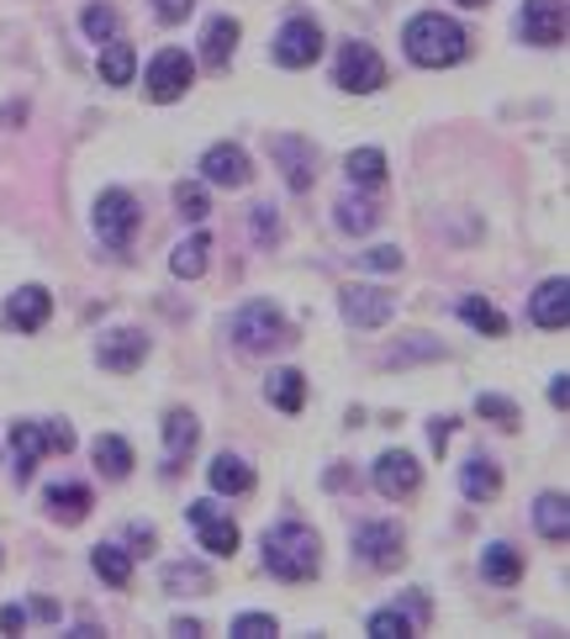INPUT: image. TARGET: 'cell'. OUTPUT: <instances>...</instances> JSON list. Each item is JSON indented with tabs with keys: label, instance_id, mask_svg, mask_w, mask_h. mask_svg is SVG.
<instances>
[{
	"label": "cell",
	"instance_id": "cell-1",
	"mask_svg": "<svg viewBox=\"0 0 570 639\" xmlns=\"http://www.w3.org/2000/svg\"><path fill=\"white\" fill-rule=\"evenodd\" d=\"M260 555H264V570H270L275 582H312L317 566H323V540H317V528L285 518L264 534Z\"/></svg>",
	"mask_w": 570,
	"mask_h": 639
},
{
	"label": "cell",
	"instance_id": "cell-2",
	"mask_svg": "<svg viewBox=\"0 0 570 639\" xmlns=\"http://www.w3.org/2000/svg\"><path fill=\"white\" fill-rule=\"evenodd\" d=\"M402 48H407V59H412L418 70H450V64H460V59L471 53V32L454 22V17L423 11V17L407 22Z\"/></svg>",
	"mask_w": 570,
	"mask_h": 639
},
{
	"label": "cell",
	"instance_id": "cell-3",
	"mask_svg": "<svg viewBox=\"0 0 570 639\" xmlns=\"http://www.w3.org/2000/svg\"><path fill=\"white\" fill-rule=\"evenodd\" d=\"M228 338L243 355H270V349H285L296 333H291V323H285V312L275 302H243L228 317Z\"/></svg>",
	"mask_w": 570,
	"mask_h": 639
},
{
	"label": "cell",
	"instance_id": "cell-4",
	"mask_svg": "<svg viewBox=\"0 0 570 639\" xmlns=\"http://www.w3.org/2000/svg\"><path fill=\"white\" fill-rule=\"evenodd\" d=\"M74 450V428L64 418H53V423H11V475H17V486L32 481L38 471V460L43 454H70Z\"/></svg>",
	"mask_w": 570,
	"mask_h": 639
},
{
	"label": "cell",
	"instance_id": "cell-5",
	"mask_svg": "<svg viewBox=\"0 0 570 639\" xmlns=\"http://www.w3.org/2000/svg\"><path fill=\"white\" fill-rule=\"evenodd\" d=\"M138 201H133V190H122V186H112V190H101L95 196V207H91V228H95V238L112 249V254H127L133 249V238H138Z\"/></svg>",
	"mask_w": 570,
	"mask_h": 639
},
{
	"label": "cell",
	"instance_id": "cell-6",
	"mask_svg": "<svg viewBox=\"0 0 570 639\" xmlns=\"http://www.w3.org/2000/svg\"><path fill=\"white\" fill-rule=\"evenodd\" d=\"M190 80H196V59H190L186 48H159L148 74H142V91H148V101L169 106V101H180L190 91Z\"/></svg>",
	"mask_w": 570,
	"mask_h": 639
},
{
	"label": "cell",
	"instance_id": "cell-7",
	"mask_svg": "<svg viewBox=\"0 0 570 639\" xmlns=\"http://www.w3.org/2000/svg\"><path fill=\"white\" fill-rule=\"evenodd\" d=\"M332 80H338V91L370 95L386 85V59L370 43H344L338 48V64H332Z\"/></svg>",
	"mask_w": 570,
	"mask_h": 639
},
{
	"label": "cell",
	"instance_id": "cell-8",
	"mask_svg": "<svg viewBox=\"0 0 570 639\" xmlns=\"http://www.w3.org/2000/svg\"><path fill=\"white\" fill-rule=\"evenodd\" d=\"M355 555L365 561L370 570H397L407 561V545H402V528L386 518H370L355 528Z\"/></svg>",
	"mask_w": 570,
	"mask_h": 639
},
{
	"label": "cell",
	"instance_id": "cell-9",
	"mask_svg": "<svg viewBox=\"0 0 570 639\" xmlns=\"http://www.w3.org/2000/svg\"><path fill=\"white\" fill-rule=\"evenodd\" d=\"M323 59V27L312 17H291V22L275 32V64L281 70H307Z\"/></svg>",
	"mask_w": 570,
	"mask_h": 639
},
{
	"label": "cell",
	"instance_id": "cell-10",
	"mask_svg": "<svg viewBox=\"0 0 570 639\" xmlns=\"http://www.w3.org/2000/svg\"><path fill=\"white\" fill-rule=\"evenodd\" d=\"M338 307H344V323L349 328H386L391 323V312H397V302H391V291H380V285H344L338 291Z\"/></svg>",
	"mask_w": 570,
	"mask_h": 639
},
{
	"label": "cell",
	"instance_id": "cell-11",
	"mask_svg": "<svg viewBox=\"0 0 570 639\" xmlns=\"http://www.w3.org/2000/svg\"><path fill=\"white\" fill-rule=\"evenodd\" d=\"M142 359H148V333L142 328H106L101 338H95V365L112 370V376L138 370Z\"/></svg>",
	"mask_w": 570,
	"mask_h": 639
},
{
	"label": "cell",
	"instance_id": "cell-12",
	"mask_svg": "<svg viewBox=\"0 0 570 639\" xmlns=\"http://www.w3.org/2000/svg\"><path fill=\"white\" fill-rule=\"evenodd\" d=\"M518 38L534 48L566 43V0H528L518 11Z\"/></svg>",
	"mask_w": 570,
	"mask_h": 639
},
{
	"label": "cell",
	"instance_id": "cell-13",
	"mask_svg": "<svg viewBox=\"0 0 570 639\" xmlns=\"http://www.w3.org/2000/svg\"><path fill=\"white\" fill-rule=\"evenodd\" d=\"M370 481H376L380 497H412V492L423 486V465H418V460H412L407 450H386V454L376 460Z\"/></svg>",
	"mask_w": 570,
	"mask_h": 639
},
{
	"label": "cell",
	"instance_id": "cell-14",
	"mask_svg": "<svg viewBox=\"0 0 570 639\" xmlns=\"http://www.w3.org/2000/svg\"><path fill=\"white\" fill-rule=\"evenodd\" d=\"M201 175H207L212 186H222V190H238V186H249L254 159H249L238 143H212V148L201 154Z\"/></svg>",
	"mask_w": 570,
	"mask_h": 639
},
{
	"label": "cell",
	"instance_id": "cell-15",
	"mask_svg": "<svg viewBox=\"0 0 570 639\" xmlns=\"http://www.w3.org/2000/svg\"><path fill=\"white\" fill-rule=\"evenodd\" d=\"M190 528H196V540H201L207 555H222V561H228L238 549V523L222 518L212 502H190Z\"/></svg>",
	"mask_w": 570,
	"mask_h": 639
},
{
	"label": "cell",
	"instance_id": "cell-16",
	"mask_svg": "<svg viewBox=\"0 0 570 639\" xmlns=\"http://www.w3.org/2000/svg\"><path fill=\"white\" fill-rule=\"evenodd\" d=\"M528 317L539 323L545 333H560L570 323V281L566 275H549L539 291H534V302H528Z\"/></svg>",
	"mask_w": 570,
	"mask_h": 639
},
{
	"label": "cell",
	"instance_id": "cell-17",
	"mask_svg": "<svg viewBox=\"0 0 570 639\" xmlns=\"http://www.w3.org/2000/svg\"><path fill=\"white\" fill-rule=\"evenodd\" d=\"M48 312H53L48 285H17L11 302H6V323H11L17 333H38L48 323Z\"/></svg>",
	"mask_w": 570,
	"mask_h": 639
},
{
	"label": "cell",
	"instance_id": "cell-18",
	"mask_svg": "<svg viewBox=\"0 0 570 639\" xmlns=\"http://www.w3.org/2000/svg\"><path fill=\"white\" fill-rule=\"evenodd\" d=\"M196 439H201V423H196V412H186V407H175L165 418V471H175V465H186L190 450H196Z\"/></svg>",
	"mask_w": 570,
	"mask_h": 639
},
{
	"label": "cell",
	"instance_id": "cell-19",
	"mask_svg": "<svg viewBox=\"0 0 570 639\" xmlns=\"http://www.w3.org/2000/svg\"><path fill=\"white\" fill-rule=\"evenodd\" d=\"M207 481H212V492H222V497H249V492H254V465H249L243 454H217Z\"/></svg>",
	"mask_w": 570,
	"mask_h": 639
},
{
	"label": "cell",
	"instance_id": "cell-20",
	"mask_svg": "<svg viewBox=\"0 0 570 639\" xmlns=\"http://www.w3.org/2000/svg\"><path fill=\"white\" fill-rule=\"evenodd\" d=\"M233 48H238V22L233 17H212V22L201 27V64H207V70H228Z\"/></svg>",
	"mask_w": 570,
	"mask_h": 639
},
{
	"label": "cell",
	"instance_id": "cell-21",
	"mask_svg": "<svg viewBox=\"0 0 570 639\" xmlns=\"http://www.w3.org/2000/svg\"><path fill=\"white\" fill-rule=\"evenodd\" d=\"M534 528L545 534L549 545H566V540H570V502H566V492H545V497L534 502Z\"/></svg>",
	"mask_w": 570,
	"mask_h": 639
},
{
	"label": "cell",
	"instance_id": "cell-22",
	"mask_svg": "<svg viewBox=\"0 0 570 639\" xmlns=\"http://www.w3.org/2000/svg\"><path fill=\"white\" fill-rule=\"evenodd\" d=\"M91 460H95V471L106 475V481H127V475H133V444H127L122 433H101V439H95V450H91Z\"/></svg>",
	"mask_w": 570,
	"mask_h": 639
},
{
	"label": "cell",
	"instance_id": "cell-23",
	"mask_svg": "<svg viewBox=\"0 0 570 639\" xmlns=\"http://www.w3.org/2000/svg\"><path fill=\"white\" fill-rule=\"evenodd\" d=\"M460 492L471 502H492L502 492V471L497 460H486V454H471L465 460V471H460Z\"/></svg>",
	"mask_w": 570,
	"mask_h": 639
},
{
	"label": "cell",
	"instance_id": "cell-24",
	"mask_svg": "<svg viewBox=\"0 0 570 639\" xmlns=\"http://www.w3.org/2000/svg\"><path fill=\"white\" fill-rule=\"evenodd\" d=\"M481 576H486L492 587H518V582H522V555L497 540V545L481 549Z\"/></svg>",
	"mask_w": 570,
	"mask_h": 639
},
{
	"label": "cell",
	"instance_id": "cell-25",
	"mask_svg": "<svg viewBox=\"0 0 570 639\" xmlns=\"http://www.w3.org/2000/svg\"><path fill=\"white\" fill-rule=\"evenodd\" d=\"M275 159H281V175L291 190H307L312 186V148L302 138H275Z\"/></svg>",
	"mask_w": 570,
	"mask_h": 639
},
{
	"label": "cell",
	"instance_id": "cell-26",
	"mask_svg": "<svg viewBox=\"0 0 570 639\" xmlns=\"http://www.w3.org/2000/svg\"><path fill=\"white\" fill-rule=\"evenodd\" d=\"M207 260H212V233H190L186 243H175L169 270H175L180 281H201V275H207Z\"/></svg>",
	"mask_w": 570,
	"mask_h": 639
},
{
	"label": "cell",
	"instance_id": "cell-27",
	"mask_svg": "<svg viewBox=\"0 0 570 639\" xmlns=\"http://www.w3.org/2000/svg\"><path fill=\"white\" fill-rule=\"evenodd\" d=\"M91 513V486L80 481H64V486H48V518L59 523H80Z\"/></svg>",
	"mask_w": 570,
	"mask_h": 639
},
{
	"label": "cell",
	"instance_id": "cell-28",
	"mask_svg": "<svg viewBox=\"0 0 570 639\" xmlns=\"http://www.w3.org/2000/svg\"><path fill=\"white\" fill-rule=\"evenodd\" d=\"M332 222L344 228V233H370L380 222V207H376V196L365 190V196H344L338 207H332Z\"/></svg>",
	"mask_w": 570,
	"mask_h": 639
},
{
	"label": "cell",
	"instance_id": "cell-29",
	"mask_svg": "<svg viewBox=\"0 0 570 639\" xmlns=\"http://www.w3.org/2000/svg\"><path fill=\"white\" fill-rule=\"evenodd\" d=\"M264 397L281 407V412H302V407H307V376H302V370H275V376L264 380Z\"/></svg>",
	"mask_w": 570,
	"mask_h": 639
},
{
	"label": "cell",
	"instance_id": "cell-30",
	"mask_svg": "<svg viewBox=\"0 0 570 639\" xmlns=\"http://www.w3.org/2000/svg\"><path fill=\"white\" fill-rule=\"evenodd\" d=\"M344 175H349L359 190H380L386 186V154H380V148H355V154L344 159Z\"/></svg>",
	"mask_w": 570,
	"mask_h": 639
},
{
	"label": "cell",
	"instance_id": "cell-31",
	"mask_svg": "<svg viewBox=\"0 0 570 639\" xmlns=\"http://www.w3.org/2000/svg\"><path fill=\"white\" fill-rule=\"evenodd\" d=\"M91 566H95V576H101L106 587H127V582H133V555H127L122 545H95Z\"/></svg>",
	"mask_w": 570,
	"mask_h": 639
},
{
	"label": "cell",
	"instance_id": "cell-32",
	"mask_svg": "<svg viewBox=\"0 0 570 639\" xmlns=\"http://www.w3.org/2000/svg\"><path fill=\"white\" fill-rule=\"evenodd\" d=\"M80 32H85L91 43H117L122 11H117V6H106V0H95V6H85V11H80Z\"/></svg>",
	"mask_w": 570,
	"mask_h": 639
},
{
	"label": "cell",
	"instance_id": "cell-33",
	"mask_svg": "<svg viewBox=\"0 0 570 639\" xmlns=\"http://www.w3.org/2000/svg\"><path fill=\"white\" fill-rule=\"evenodd\" d=\"M454 312H460V323H471V328L486 333V338H502V333H507V317H502L486 296H460V307Z\"/></svg>",
	"mask_w": 570,
	"mask_h": 639
},
{
	"label": "cell",
	"instance_id": "cell-34",
	"mask_svg": "<svg viewBox=\"0 0 570 639\" xmlns=\"http://www.w3.org/2000/svg\"><path fill=\"white\" fill-rule=\"evenodd\" d=\"M133 74H138V53L127 43H106V53H101V80H106V85H133Z\"/></svg>",
	"mask_w": 570,
	"mask_h": 639
},
{
	"label": "cell",
	"instance_id": "cell-35",
	"mask_svg": "<svg viewBox=\"0 0 570 639\" xmlns=\"http://www.w3.org/2000/svg\"><path fill=\"white\" fill-rule=\"evenodd\" d=\"M175 212L186 217V222H207V217H212L207 186H201V180H180V186H175Z\"/></svg>",
	"mask_w": 570,
	"mask_h": 639
},
{
	"label": "cell",
	"instance_id": "cell-36",
	"mask_svg": "<svg viewBox=\"0 0 570 639\" xmlns=\"http://www.w3.org/2000/svg\"><path fill=\"white\" fill-rule=\"evenodd\" d=\"M370 639H412L418 635V624L402 614V608H380V614H370Z\"/></svg>",
	"mask_w": 570,
	"mask_h": 639
},
{
	"label": "cell",
	"instance_id": "cell-37",
	"mask_svg": "<svg viewBox=\"0 0 570 639\" xmlns=\"http://www.w3.org/2000/svg\"><path fill=\"white\" fill-rule=\"evenodd\" d=\"M228 635L233 639H275L281 624H275V614H238L233 624H228Z\"/></svg>",
	"mask_w": 570,
	"mask_h": 639
},
{
	"label": "cell",
	"instance_id": "cell-38",
	"mask_svg": "<svg viewBox=\"0 0 570 639\" xmlns=\"http://www.w3.org/2000/svg\"><path fill=\"white\" fill-rule=\"evenodd\" d=\"M165 587L169 593H207L212 576H207L201 566H165Z\"/></svg>",
	"mask_w": 570,
	"mask_h": 639
},
{
	"label": "cell",
	"instance_id": "cell-39",
	"mask_svg": "<svg viewBox=\"0 0 570 639\" xmlns=\"http://www.w3.org/2000/svg\"><path fill=\"white\" fill-rule=\"evenodd\" d=\"M475 412H481V418H486V423L518 428V407L507 402V397H492V391H486V397H475Z\"/></svg>",
	"mask_w": 570,
	"mask_h": 639
},
{
	"label": "cell",
	"instance_id": "cell-40",
	"mask_svg": "<svg viewBox=\"0 0 570 639\" xmlns=\"http://www.w3.org/2000/svg\"><path fill=\"white\" fill-rule=\"evenodd\" d=\"M249 228H254V238H260V243H281V212H275L270 201H260V207L249 212Z\"/></svg>",
	"mask_w": 570,
	"mask_h": 639
},
{
	"label": "cell",
	"instance_id": "cell-41",
	"mask_svg": "<svg viewBox=\"0 0 570 639\" xmlns=\"http://www.w3.org/2000/svg\"><path fill=\"white\" fill-rule=\"evenodd\" d=\"M359 264H365V270H380V275H397V270H402V249H391V243H386V249H370V254H359Z\"/></svg>",
	"mask_w": 570,
	"mask_h": 639
},
{
	"label": "cell",
	"instance_id": "cell-42",
	"mask_svg": "<svg viewBox=\"0 0 570 639\" xmlns=\"http://www.w3.org/2000/svg\"><path fill=\"white\" fill-rule=\"evenodd\" d=\"M148 6H154V17H159L165 27H175V22H186V17H190V6H196V0H148Z\"/></svg>",
	"mask_w": 570,
	"mask_h": 639
},
{
	"label": "cell",
	"instance_id": "cell-43",
	"mask_svg": "<svg viewBox=\"0 0 570 639\" xmlns=\"http://www.w3.org/2000/svg\"><path fill=\"white\" fill-rule=\"evenodd\" d=\"M397 608H402V614L412 618L418 629H428V597L423 593H402V603H397Z\"/></svg>",
	"mask_w": 570,
	"mask_h": 639
},
{
	"label": "cell",
	"instance_id": "cell-44",
	"mask_svg": "<svg viewBox=\"0 0 570 639\" xmlns=\"http://www.w3.org/2000/svg\"><path fill=\"white\" fill-rule=\"evenodd\" d=\"M22 629H27V608L6 603V608H0V635H22Z\"/></svg>",
	"mask_w": 570,
	"mask_h": 639
},
{
	"label": "cell",
	"instance_id": "cell-45",
	"mask_svg": "<svg viewBox=\"0 0 570 639\" xmlns=\"http://www.w3.org/2000/svg\"><path fill=\"white\" fill-rule=\"evenodd\" d=\"M127 545L138 549V555H154V528H148V523H133V528H127Z\"/></svg>",
	"mask_w": 570,
	"mask_h": 639
},
{
	"label": "cell",
	"instance_id": "cell-46",
	"mask_svg": "<svg viewBox=\"0 0 570 639\" xmlns=\"http://www.w3.org/2000/svg\"><path fill=\"white\" fill-rule=\"evenodd\" d=\"M169 635H175V639H201L207 629H201V618H175V624H169Z\"/></svg>",
	"mask_w": 570,
	"mask_h": 639
},
{
	"label": "cell",
	"instance_id": "cell-47",
	"mask_svg": "<svg viewBox=\"0 0 570 639\" xmlns=\"http://www.w3.org/2000/svg\"><path fill=\"white\" fill-rule=\"evenodd\" d=\"M450 418H439V423H428V444H433V454L444 450V444H450Z\"/></svg>",
	"mask_w": 570,
	"mask_h": 639
},
{
	"label": "cell",
	"instance_id": "cell-48",
	"mask_svg": "<svg viewBox=\"0 0 570 639\" xmlns=\"http://www.w3.org/2000/svg\"><path fill=\"white\" fill-rule=\"evenodd\" d=\"M549 402L560 407V412L570 407V380H566V376H555V380H549Z\"/></svg>",
	"mask_w": 570,
	"mask_h": 639
},
{
	"label": "cell",
	"instance_id": "cell-49",
	"mask_svg": "<svg viewBox=\"0 0 570 639\" xmlns=\"http://www.w3.org/2000/svg\"><path fill=\"white\" fill-rule=\"evenodd\" d=\"M27 614L43 618V624H53V618H59V603H48V597H32V603H27Z\"/></svg>",
	"mask_w": 570,
	"mask_h": 639
},
{
	"label": "cell",
	"instance_id": "cell-50",
	"mask_svg": "<svg viewBox=\"0 0 570 639\" xmlns=\"http://www.w3.org/2000/svg\"><path fill=\"white\" fill-rule=\"evenodd\" d=\"M460 6H486V0H460Z\"/></svg>",
	"mask_w": 570,
	"mask_h": 639
}]
</instances>
